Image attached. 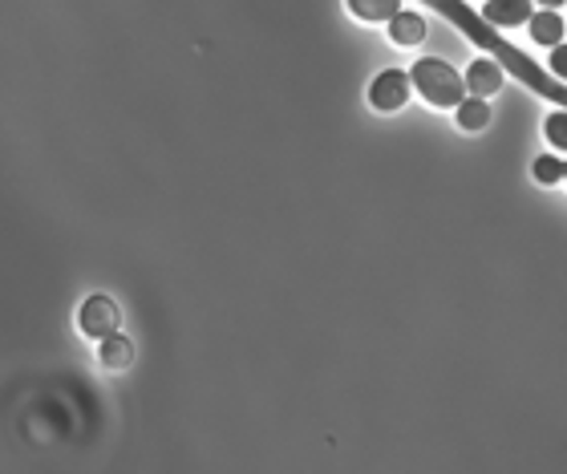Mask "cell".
<instances>
[{
  "label": "cell",
  "instance_id": "1",
  "mask_svg": "<svg viewBox=\"0 0 567 474\" xmlns=\"http://www.w3.org/2000/svg\"><path fill=\"white\" fill-rule=\"evenodd\" d=\"M410 82H414V94H422V102H430L434 110H454L466 97V78L437 58L414 61Z\"/></svg>",
  "mask_w": 567,
  "mask_h": 474
},
{
  "label": "cell",
  "instance_id": "2",
  "mask_svg": "<svg viewBox=\"0 0 567 474\" xmlns=\"http://www.w3.org/2000/svg\"><path fill=\"white\" fill-rule=\"evenodd\" d=\"M414 94V82H410V73L405 70H381L369 85V106L378 110V114H398V110L410 102Z\"/></svg>",
  "mask_w": 567,
  "mask_h": 474
},
{
  "label": "cell",
  "instance_id": "3",
  "mask_svg": "<svg viewBox=\"0 0 567 474\" xmlns=\"http://www.w3.org/2000/svg\"><path fill=\"white\" fill-rule=\"evenodd\" d=\"M118 324H122V309L110 297H102V292L85 300L82 312H78V329H82L90 341H102L110 332H118Z\"/></svg>",
  "mask_w": 567,
  "mask_h": 474
},
{
  "label": "cell",
  "instance_id": "4",
  "mask_svg": "<svg viewBox=\"0 0 567 474\" xmlns=\"http://www.w3.org/2000/svg\"><path fill=\"white\" fill-rule=\"evenodd\" d=\"M532 4L535 0H486L483 4V17L495 29H519V24L532 21Z\"/></svg>",
  "mask_w": 567,
  "mask_h": 474
},
{
  "label": "cell",
  "instance_id": "5",
  "mask_svg": "<svg viewBox=\"0 0 567 474\" xmlns=\"http://www.w3.org/2000/svg\"><path fill=\"white\" fill-rule=\"evenodd\" d=\"M503 90V65L495 58H478L471 61V70H466V94L474 97H491Z\"/></svg>",
  "mask_w": 567,
  "mask_h": 474
},
{
  "label": "cell",
  "instance_id": "6",
  "mask_svg": "<svg viewBox=\"0 0 567 474\" xmlns=\"http://www.w3.org/2000/svg\"><path fill=\"white\" fill-rule=\"evenodd\" d=\"M527 29H532V41H535V45L556 49V45H564L567 21L559 17L556 9H539V12H532V21H527Z\"/></svg>",
  "mask_w": 567,
  "mask_h": 474
},
{
  "label": "cell",
  "instance_id": "7",
  "mask_svg": "<svg viewBox=\"0 0 567 474\" xmlns=\"http://www.w3.org/2000/svg\"><path fill=\"white\" fill-rule=\"evenodd\" d=\"M97 361H102V369H110V373L131 369L134 365V341L131 337H122V332H110V337L97 341Z\"/></svg>",
  "mask_w": 567,
  "mask_h": 474
},
{
  "label": "cell",
  "instance_id": "8",
  "mask_svg": "<svg viewBox=\"0 0 567 474\" xmlns=\"http://www.w3.org/2000/svg\"><path fill=\"white\" fill-rule=\"evenodd\" d=\"M390 41L398 49H417L425 41V17L422 12H410L402 9L398 17L390 21Z\"/></svg>",
  "mask_w": 567,
  "mask_h": 474
},
{
  "label": "cell",
  "instance_id": "9",
  "mask_svg": "<svg viewBox=\"0 0 567 474\" xmlns=\"http://www.w3.org/2000/svg\"><path fill=\"white\" fill-rule=\"evenodd\" d=\"M491 106H486V97H474V94H466L454 106V122H458V131H466V134H478V131H486L491 126Z\"/></svg>",
  "mask_w": 567,
  "mask_h": 474
},
{
  "label": "cell",
  "instance_id": "10",
  "mask_svg": "<svg viewBox=\"0 0 567 474\" xmlns=\"http://www.w3.org/2000/svg\"><path fill=\"white\" fill-rule=\"evenodd\" d=\"M361 24H390L402 12V0H344Z\"/></svg>",
  "mask_w": 567,
  "mask_h": 474
},
{
  "label": "cell",
  "instance_id": "11",
  "mask_svg": "<svg viewBox=\"0 0 567 474\" xmlns=\"http://www.w3.org/2000/svg\"><path fill=\"white\" fill-rule=\"evenodd\" d=\"M532 175H535V183H544V187H556V183H564V158L539 155L532 163Z\"/></svg>",
  "mask_w": 567,
  "mask_h": 474
},
{
  "label": "cell",
  "instance_id": "12",
  "mask_svg": "<svg viewBox=\"0 0 567 474\" xmlns=\"http://www.w3.org/2000/svg\"><path fill=\"white\" fill-rule=\"evenodd\" d=\"M544 138L551 146H556V151H567V110H556V114H547Z\"/></svg>",
  "mask_w": 567,
  "mask_h": 474
},
{
  "label": "cell",
  "instance_id": "13",
  "mask_svg": "<svg viewBox=\"0 0 567 474\" xmlns=\"http://www.w3.org/2000/svg\"><path fill=\"white\" fill-rule=\"evenodd\" d=\"M547 73H556L559 82H567V41L551 49V61H547Z\"/></svg>",
  "mask_w": 567,
  "mask_h": 474
},
{
  "label": "cell",
  "instance_id": "14",
  "mask_svg": "<svg viewBox=\"0 0 567 474\" xmlns=\"http://www.w3.org/2000/svg\"><path fill=\"white\" fill-rule=\"evenodd\" d=\"M535 4H539V9H559L564 0H535Z\"/></svg>",
  "mask_w": 567,
  "mask_h": 474
},
{
  "label": "cell",
  "instance_id": "15",
  "mask_svg": "<svg viewBox=\"0 0 567 474\" xmlns=\"http://www.w3.org/2000/svg\"><path fill=\"white\" fill-rule=\"evenodd\" d=\"M564 178H567V163H564Z\"/></svg>",
  "mask_w": 567,
  "mask_h": 474
}]
</instances>
